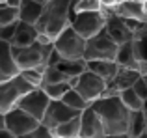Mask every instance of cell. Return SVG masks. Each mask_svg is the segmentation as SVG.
Listing matches in <instances>:
<instances>
[{
    "label": "cell",
    "mask_w": 147,
    "mask_h": 138,
    "mask_svg": "<svg viewBox=\"0 0 147 138\" xmlns=\"http://www.w3.org/2000/svg\"><path fill=\"white\" fill-rule=\"evenodd\" d=\"M140 76L142 75H140L138 69L119 67L117 73H115V75L106 82V91H104L102 97H108V95H119V91L127 90V88H132Z\"/></svg>",
    "instance_id": "12"
},
{
    "label": "cell",
    "mask_w": 147,
    "mask_h": 138,
    "mask_svg": "<svg viewBox=\"0 0 147 138\" xmlns=\"http://www.w3.org/2000/svg\"><path fill=\"white\" fill-rule=\"evenodd\" d=\"M30 90H34V88L21 75L6 80V82H0V112L6 114L11 108H15L21 101V97L26 95Z\"/></svg>",
    "instance_id": "5"
},
{
    "label": "cell",
    "mask_w": 147,
    "mask_h": 138,
    "mask_svg": "<svg viewBox=\"0 0 147 138\" xmlns=\"http://www.w3.org/2000/svg\"><path fill=\"white\" fill-rule=\"evenodd\" d=\"M104 24H106V13H104V9H100V11H78L73 17L71 28L78 36H82L84 39H90L95 34H99L100 30H104Z\"/></svg>",
    "instance_id": "7"
},
{
    "label": "cell",
    "mask_w": 147,
    "mask_h": 138,
    "mask_svg": "<svg viewBox=\"0 0 147 138\" xmlns=\"http://www.w3.org/2000/svg\"><path fill=\"white\" fill-rule=\"evenodd\" d=\"M75 4L76 0H49L43 6L39 21L36 22V28L39 34L56 39L67 26H71L73 17H75Z\"/></svg>",
    "instance_id": "1"
},
{
    "label": "cell",
    "mask_w": 147,
    "mask_h": 138,
    "mask_svg": "<svg viewBox=\"0 0 147 138\" xmlns=\"http://www.w3.org/2000/svg\"><path fill=\"white\" fill-rule=\"evenodd\" d=\"M76 138H78V136H76Z\"/></svg>",
    "instance_id": "50"
},
{
    "label": "cell",
    "mask_w": 147,
    "mask_h": 138,
    "mask_svg": "<svg viewBox=\"0 0 147 138\" xmlns=\"http://www.w3.org/2000/svg\"><path fill=\"white\" fill-rule=\"evenodd\" d=\"M104 129L100 123L99 116L95 114V110L91 106L84 108L80 112V133L78 138H104Z\"/></svg>",
    "instance_id": "15"
},
{
    "label": "cell",
    "mask_w": 147,
    "mask_h": 138,
    "mask_svg": "<svg viewBox=\"0 0 147 138\" xmlns=\"http://www.w3.org/2000/svg\"><path fill=\"white\" fill-rule=\"evenodd\" d=\"M0 129H6V125H4V114L0 112Z\"/></svg>",
    "instance_id": "42"
},
{
    "label": "cell",
    "mask_w": 147,
    "mask_h": 138,
    "mask_svg": "<svg viewBox=\"0 0 147 138\" xmlns=\"http://www.w3.org/2000/svg\"><path fill=\"white\" fill-rule=\"evenodd\" d=\"M43 6L45 4L34 2V0H22V4L19 6V21L36 26V22L39 21L41 13H43Z\"/></svg>",
    "instance_id": "19"
},
{
    "label": "cell",
    "mask_w": 147,
    "mask_h": 138,
    "mask_svg": "<svg viewBox=\"0 0 147 138\" xmlns=\"http://www.w3.org/2000/svg\"><path fill=\"white\" fill-rule=\"evenodd\" d=\"M104 138H129V136H127V135H108Z\"/></svg>",
    "instance_id": "40"
},
{
    "label": "cell",
    "mask_w": 147,
    "mask_h": 138,
    "mask_svg": "<svg viewBox=\"0 0 147 138\" xmlns=\"http://www.w3.org/2000/svg\"><path fill=\"white\" fill-rule=\"evenodd\" d=\"M49 103H50V99L47 97V93L41 88H34L26 95H22L17 106L21 110H24L26 114H30L32 118H36L37 121H41L45 116V110H47Z\"/></svg>",
    "instance_id": "10"
},
{
    "label": "cell",
    "mask_w": 147,
    "mask_h": 138,
    "mask_svg": "<svg viewBox=\"0 0 147 138\" xmlns=\"http://www.w3.org/2000/svg\"><path fill=\"white\" fill-rule=\"evenodd\" d=\"M142 78H144V80H145V84H147V75H142Z\"/></svg>",
    "instance_id": "44"
},
{
    "label": "cell",
    "mask_w": 147,
    "mask_h": 138,
    "mask_svg": "<svg viewBox=\"0 0 147 138\" xmlns=\"http://www.w3.org/2000/svg\"><path fill=\"white\" fill-rule=\"evenodd\" d=\"M115 62H117L119 67H130V69L140 67V64H138V60H136V54H134V43L132 41H127V43L117 45Z\"/></svg>",
    "instance_id": "20"
},
{
    "label": "cell",
    "mask_w": 147,
    "mask_h": 138,
    "mask_svg": "<svg viewBox=\"0 0 147 138\" xmlns=\"http://www.w3.org/2000/svg\"><path fill=\"white\" fill-rule=\"evenodd\" d=\"M4 2H6V0H0V4H4Z\"/></svg>",
    "instance_id": "46"
},
{
    "label": "cell",
    "mask_w": 147,
    "mask_h": 138,
    "mask_svg": "<svg viewBox=\"0 0 147 138\" xmlns=\"http://www.w3.org/2000/svg\"><path fill=\"white\" fill-rule=\"evenodd\" d=\"M52 43H39L34 41L28 47H11L13 58L17 62L19 69H34V67H41L47 66L49 54L52 52Z\"/></svg>",
    "instance_id": "3"
},
{
    "label": "cell",
    "mask_w": 147,
    "mask_h": 138,
    "mask_svg": "<svg viewBox=\"0 0 147 138\" xmlns=\"http://www.w3.org/2000/svg\"><path fill=\"white\" fill-rule=\"evenodd\" d=\"M76 116H80L78 110L69 108L63 101H50L47 110H45V116H43V120H41V123L52 131V129L58 127L60 123H63V121H67V120H73V118H76Z\"/></svg>",
    "instance_id": "11"
},
{
    "label": "cell",
    "mask_w": 147,
    "mask_h": 138,
    "mask_svg": "<svg viewBox=\"0 0 147 138\" xmlns=\"http://www.w3.org/2000/svg\"><path fill=\"white\" fill-rule=\"evenodd\" d=\"M142 110L147 114V99H144V101H142Z\"/></svg>",
    "instance_id": "41"
},
{
    "label": "cell",
    "mask_w": 147,
    "mask_h": 138,
    "mask_svg": "<svg viewBox=\"0 0 147 138\" xmlns=\"http://www.w3.org/2000/svg\"><path fill=\"white\" fill-rule=\"evenodd\" d=\"M138 71H140V75H147V62H145V64H140Z\"/></svg>",
    "instance_id": "38"
},
{
    "label": "cell",
    "mask_w": 147,
    "mask_h": 138,
    "mask_svg": "<svg viewBox=\"0 0 147 138\" xmlns=\"http://www.w3.org/2000/svg\"><path fill=\"white\" fill-rule=\"evenodd\" d=\"M119 99L129 110H142V99L136 95V91L132 88H127V90L119 91Z\"/></svg>",
    "instance_id": "27"
},
{
    "label": "cell",
    "mask_w": 147,
    "mask_h": 138,
    "mask_svg": "<svg viewBox=\"0 0 147 138\" xmlns=\"http://www.w3.org/2000/svg\"><path fill=\"white\" fill-rule=\"evenodd\" d=\"M134 36H144V37H147V21L145 22H142V26H140V30H138Z\"/></svg>",
    "instance_id": "35"
},
{
    "label": "cell",
    "mask_w": 147,
    "mask_h": 138,
    "mask_svg": "<svg viewBox=\"0 0 147 138\" xmlns=\"http://www.w3.org/2000/svg\"><path fill=\"white\" fill-rule=\"evenodd\" d=\"M144 7H145V15H147V0L144 2Z\"/></svg>",
    "instance_id": "43"
},
{
    "label": "cell",
    "mask_w": 147,
    "mask_h": 138,
    "mask_svg": "<svg viewBox=\"0 0 147 138\" xmlns=\"http://www.w3.org/2000/svg\"><path fill=\"white\" fill-rule=\"evenodd\" d=\"M52 47L61 60H84L86 39L78 36L71 26H67L60 36H56V39L52 41Z\"/></svg>",
    "instance_id": "4"
},
{
    "label": "cell",
    "mask_w": 147,
    "mask_h": 138,
    "mask_svg": "<svg viewBox=\"0 0 147 138\" xmlns=\"http://www.w3.org/2000/svg\"><path fill=\"white\" fill-rule=\"evenodd\" d=\"M43 71H45V66L34 67V69H22L19 75H21L32 88H41V84H43Z\"/></svg>",
    "instance_id": "26"
},
{
    "label": "cell",
    "mask_w": 147,
    "mask_h": 138,
    "mask_svg": "<svg viewBox=\"0 0 147 138\" xmlns=\"http://www.w3.org/2000/svg\"><path fill=\"white\" fill-rule=\"evenodd\" d=\"M45 2H49V0H45Z\"/></svg>",
    "instance_id": "49"
},
{
    "label": "cell",
    "mask_w": 147,
    "mask_h": 138,
    "mask_svg": "<svg viewBox=\"0 0 147 138\" xmlns=\"http://www.w3.org/2000/svg\"><path fill=\"white\" fill-rule=\"evenodd\" d=\"M0 138H17L15 135H11L7 129H0Z\"/></svg>",
    "instance_id": "36"
},
{
    "label": "cell",
    "mask_w": 147,
    "mask_h": 138,
    "mask_svg": "<svg viewBox=\"0 0 147 138\" xmlns=\"http://www.w3.org/2000/svg\"><path fill=\"white\" fill-rule=\"evenodd\" d=\"M132 90L136 91V95L142 99V101H144V99H147V84H145V80L142 78V76L136 80V84L132 86Z\"/></svg>",
    "instance_id": "34"
},
{
    "label": "cell",
    "mask_w": 147,
    "mask_h": 138,
    "mask_svg": "<svg viewBox=\"0 0 147 138\" xmlns=\"http://www.w3.org/2000/svg\"><path fill=\"white\" fill-rule=\"evenodd\" d=\"M41 90L47 93V97L50 101H60L69 90H71V84L69 82H58V84H45L41 86Z\"/></svg>",
    "instance_id": "25"
},
{
    "label": "cell",
    "mask_w": 147,
    "mask_h": 138,
    "mask_svg": "<svg viewBox=\"0 0 147 138\" xmlns=\"http://www.w3.org/2000/svg\"><path fill=\"white\" fill-rule=\"evenodd\" d=\"M102 9L106 13H114L121 19H127V21H138V22L147 21L144 2H138V0H123L115 6H104Z\"/></svg>",
    "instance_id": "13"
},
{
    "label": "cell",
    "mask_w": 147,
    "mask_h": 138,
    "mask_svg": "<svg viewBox=\"0 0 147 138\" xmlns=\"http://www.w3.org/2000/svg\"><path fill=\"white\" fill-rule=\"evenodd\" d=\"M17 138H54V136H52V131H50L49 127H45L43 123H39L34 131L26 133V135H22V136H17Z\"/></svg>",
    "instance_id": "32"
},
{
    "label": "cell",
    "mask_w": 147,
    "mask_h": 138,
    "mask_svg": "<svg viewBox=\"0 0 147 138\" xmlns=\"http://www.w3.org/2000/svg\"><path fill=\"white\" fill-rule=\"evenodd\" d=\"M78 133H80V116L63 121V123H60L58 127L52 129L54 138H76Z\"/></svg>",
    "instance_id": "23"
},
{
    "label": "cell",
    "mask_w": 147,
    "mask_h": 138,
    "mask_svg": "<svg viewBox=\"0 0 147 138\" xmlns=\"http://www.w3.org/2000/svg\"><path fill=\"white\" fill-rule=\"evenodd\" d=\"M145 135H147V129H145Z\"/></svg>",
    "instance_id": "48"
},
{
    "label": "cell",
    "mask_w": 147,
    "mask_h": 138,
    "mask_svg": "<svg viewBox=\"0 0 147 138\" xmlns=\"http://www.w3.org/2000/svg\"><path fill=\"white\" fill-rule=\"evenodd\" d=\"M115 51L117 45L106 34V30H100L93 37L86 39V51H84V60L93 62V60H115Z\"/></svg>",
    "instance_id": "6"
},
{
    "label": "cell",
    "mask_w": 147,
    "mask_h": 138,
    "mask_svg": "<svg viewBox=\"0 0 147 138\" xmlns=\"http://www.w3.org/2000/svg\"><path fill=\"white\" fill-rule=\"evenodd\" d=\"M132 43H134V54H136L138 64H145L147 62V37L134 36Z\"/></svg>",
    "instance_id": "30"
},
{
    "label": "cell",
    "mask_w": 147,
    "mask_h": 138,
    "mask_svg": "<svg viewBox=\"0 0 147 138\" xmlns=\"http://www.w3.org/2000/svg\"><path fill=\"white\" fill-rule=\"evenodd\" d=\"M6 4H7V6H11V7H19L22 4V0H6Z\"/></svg>",
    "instance_id": "37"
},
{
    "label": "cell",
    "mask_w": 147,
    "mask_h": 138,
    "mask_svg": "<svg viewBox=\"0 0 147 138\" xmlns=\"http://www.w3.org/2000/svg\"><path fill=\"white\" fill-rule=\"evenodd\" d=\"M56 67L60 69L69 80V78H76V76L82 75L88 69V64H86V60H60V62L56 64Z\"/></svg>",
    "instance_id": "22"
},
{
    "label": "cell",
    "mask_w": 147,
    "mask_h": 138,
    "mask_svg": "<svg viewBox=\"0 0 147 138\" xmlns=\"http://www.w3.org/2000/svg\"><path fill=\"white\" fill-rule=\"evenodd\" d=\"M86 64H88V69H90L91 73H95L97 76H100V78L106 80V82L119 69L115 60H93V62H86Z\"/></svg>",
    "instance_id": "21"
},
{
    "label": "cell",
    "mask_w": 147,
    "mask_h": 138,
    "mask_svg": "<svg viewBox=\"0 0 147 138\" xmlns=\"http://www.w3.org/2000/svg\"><path fill=\"white\" fill-rule=\"evenodd\" d=\"M102 2H104V6H115V4L123 2V0H102Z\"/></svg>",
    "instance_id": "39"
},
{
    "label": "cell",
    "mask_w": 147,
    "mask_h": 138,
    "mask_svg": "<svg viewBox=\"0 0 147 138\" xmlns=\"http://www.w3.org/2000/svg\"><path fill=\"white\" fill-rule=\"evenodd\" d=\"M19 21V7H11L6 2L0 4V26L11 24V22Z\"/></svg>",
    "instance_id": "29"
},
{
    "label": "cell",
    "mask_w": 147,
    "mask_h": 138,
    "mask_svg": "<svg viewBox=\"0 0 147 138\" xmlns=\"http://www.w3.org/2000/svg\"><path fill=\"white\" fill-rule=\"evenodd\" d=\"M90 106L95 110L102 123L104 135H127V123H129V112L125 105L121 103L119 95H108V97H99Z\"/></svg>",
    "instance_id": "2"
},
{
    "label": "cell",
    "mask_w": 147,
    "mask_h": 138,
    "mask_svg": "<svg viewBox=\"0 0 147 138\" xmlns=\"http://www.w3.org/2000/svg\"><path fill=\"white\" fill-rule=\"evenodd\" d=\"M60 101H63L65 105L69 106V108H73V110H78V112H82L84 108H88V106H90V103H88L86 99H84L82 95H80L78 91L75 90V88H71V90H69L67 93H65L63 97L60 99Z\"/></svg>",
    "instance_id": "24"
},
{
    "label": "cell",
    "mask_w": 147,
    "mask_h": 138,
    "mask_svg": "<svg viewBox=\"0 0 147 138\" xmlns=\"http://www.w3.org/2000/svg\"><path fill=\"white\" fill-rule=\"evenodd\" d=\"M21 73L17 62L13 58V52H11V43L7 41H0V82H6V80L13 78Z\"/></svg>",
    "instance_id": "16"
},
{
    "label": "cell",
    "mask_w": 147,
    "mask_h": 138,
    "mask_svg": "<svg viewBox=\"0 0 147 138\" xmlns=\"http://www.w3.org/2000/svg\"><path fill=\"white\" fill-rule=\"evenodd\" d=\"M145 129H147V114L144 110H130L129 123H127V136L140 138L145 135Z\"/></svg>",
    "instance_id": "18"
},
{
    "label": "cell",
    "mask_w": 147,
    "mask_h": 138,
    "mask_svg": "<svg viewBox=\"0 0 147 138\" xmlns=\"http://www.w3.org/2000/svg\"><path fill=\"white\" fill-rule=\"evenodd\" d=\"M138 2H145V0H138Z\"/></svg>",
    "instance_id": "47"
},
{
    "label": "cell",
    "mask_w": 147,
    "mask_h": 138,
    "mask_svg": "<svg viewBox=\"0 0 147 138\" xmlns=\"http://www.w3.org/2000/svg\"><path fill=\"white\" fill-rule=\"evenodd\" d=\"M140 138H147V135H144V136H140Z\"/></svg>",
    "instance_id": "45"
},
{
    "label": "cell",
    "mask_w": 147,
    "mask_h": 138,
    "mask_svg": "<svg viewBox=\"0 0 147 138\" xmlns=\"http://www.w3.org/2000/svg\"><path fill=\"white\" fill-rule=\"evenodd\" d=\"M58 82H69V80L56 66H45L43 84H41V86H45V84H58Z\"/></svg>",
    "instance_id": "28"
},
{
    "label": "cell",
    "mask_w": 147,
    "mask_h": 138,
    "mask_svg": "<svg viewBox=\"0 0 147 138\" xmlns=\"http://www.w3.org/2000/svg\"><path fill=\"white\" fill-rule=\"evenodd\" d=\"M39 123L41 121H37L36 118L26 114L24 110H21L19 106H15L9 112L4 114V125H6V129L15 136H22V135H26V133L34 131Z\"/></svg>",
    "instance_id": "9"
},
{
    "label": "cell",
    "mask_w": 147,
    "mask_h": 138,
    "mask_svg": "<svg viewBox=\"0 0 147 138\" xmlns=\"http://www.w3.org/2000/svg\"><path fill=\"white\" fill-rule=\"evenodd\" d=\"M75 88L88 103H93L95 99L102 97L104 91H106V80H102L100 76H97L95 73H91L90 69L82 73L80 76H76V82Z\"/></svg>",
    "instance_id": "8"
},
{
    "label": "cell",
    "mask_w": 147,
    "mask_h": 138,
    "mask_svg": "<svg viewBox=\"0 0 147 138\" xmlns=\"http://www.w3.org/2000/svg\"><path fill=\"white\" fill-rule=\"evenodd\" d=\"M106 13V11H104ZM104 30L106 34L115 41V45H121L127 43V41H132L134 39V32L129 28L125 19L117 17L114 13H106V24H104Z\"/></svg>",
    "instance_id": "14"
},
{
    "label": "cell",
    "mask_w": 147,
    "mask_h": 138,
    "mask_svg": "<svg viewBox=\"0 0 147 138\" xmlns=\"http://www.w3.org/2000/svg\"><path fill=\"white\" fill-rule=\"evenodd\" d=\"M37 28L34 24H26V22L17 21V28H15V36L11 39V47H28L34 41H37Z\"/></svg>",
    "instance_id": "17"
},
{
    "label": "cell",
    "mask_w": 147,
    "mask_h": 138,
    "mask_svg": "<svg viewBox=\"0 0 147 138\" xmlns=\"http://www.w3.org/2000/svg\"><path fill=\"white\" fill-rule=\"evenodd\" d=\"M15 28H17V22L0 26V41H7V43H11V39H13V36H15Z\"/></svg>",
    "instance_id": "33"
},
{
    "label": "cell",
    "mask_w": 147,
    "mask_h": 138,
    "mask_svg": "<svg viewBox=\"0 0 147 138\" xmlns=\"http://www.w3.org/2000/svg\"><path fill=\"white\" fill-rule=\"evenodd\" d=\"M104 7L102 0H76L75 11H100Z\"/></svg>",
    "instance_id": "31"
}]
</instances>
